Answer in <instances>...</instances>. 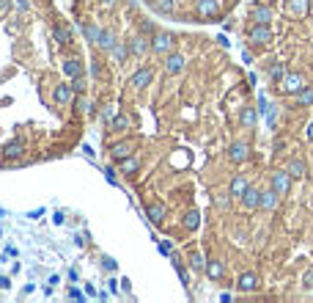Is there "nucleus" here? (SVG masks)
Instances as JSON below:
<instances>
[{"label":"nucleus","instance_id":"44","mask_svg":"<svg viewBox=\"0 0 313 303\" xmlns=\"http://www.w3.org/2000/svg\"><path fill=\"white\" fill-rule=\"evenodd\" d=\"M305 135H308V141H313V121L308 124V130H305Z\"/></svg>","mask_w":313,"mask_h":303},{"label":"nucleus","instance_id":"9","mask_svg":"<svg viewBox=\"0 0 313 303\" xmlns=\"http://www.w3.org/2000/svg\"><path fill=\"white\" fill-rule=\"evenodd\" d=\"M261 193H264L261 187H253V185H250L247 190H244V196L239 199L244 210H261Z\"/></svg>","mask_w":313,"mask_h":303},{"label":"nucleus","instance_id":"19","mask_svg":"<svg viewBox=\"0 0 313 303\" xmlns=\"http://www.w3.org/2000/svg\"><path fill=\"white\" fill-rule=\"evenodd\" d=\"M286 171H289L294 179H305V177H308V163H305L302 157H294V160H289Z\"/></svg>","mask_w":313,"mask_h":303},{"label":"nucleus","instance_id":"34","mask_svg":"<svg viewBox=\"0 0 313 303\" xmlns=\"http://www.w3.org/2000/svg\"><path fill=\"white\" fill-rule=\"evenodd\" d=\"M190 267H193L195 273L206 270V259H203V254H201V251H193V257H190Z\"/></svg>","mask_w":313,"mask_h":303},{"label":"nucleus","instance_id":"4","mask_svg":"<svg viewBox=\"0 0 313 303\" xmlns=\"http://www.w3.org/2000/svg\"><path fill=\"white\" fill-rule=\"evenodd\" d=\"M74 99H77V94H74L72 83H58L55 89H52V102H55V105H60V107L72 105Z\"/></svg>","mask_w":313,"mask_h":303},{"label":"nucleus","instance_id":"1","mask_svg":"<svg viewBox=\"0 0 313 303\" xmlns=\"http://www.w3.org/2000/svg\"><path fill=\"white\" fill-rule=\"evenodd\" d=\"M176 47V36L173 33H165V31H156L151 36V50L160 52V56H168V52H173Z\"/></svg>","mask_w":313,"mask_h":303},{"label":"nucleus","instance_id":"36","mask_svg":"<svg viewBox=\"0 0 313 303\" xmlns=\"http://www.w3.org/2000/svg\"><path fill=\"white\" fill-rule=\"evenodd\" d=\"M110 130H115V132H127V130H129V116H124V113H121V116H115L113 124H110Z\"/></svg>","mask_w":313,"mask_h":303},{"label":"nucleus","instance_id":"25","mask_svg":"<svg viewBox=\"0 0 313 303\" xmlns=\"http://www.w3.org/2000/svg\"><path fill=\"white\" fill-rule=\"evenodd\" d=\"M181 226H184L187 232H195V229L201 226V212L198 210H187L184 218H181Z\"/></svg>","mask_w":313,"mask_h":303},{"label":"nucleus","instance_id":"3","mask_svg":"<svg viewBox=\"0 0 313 303\" xmlns=\"http://www.w3.org/2000/svg\"><path fill=\"white\" fill-rule=\"evenodd\" d=\"M151 83H154V72H151V66H140V69L135 72L132 77H129V86H132L135 91H146Z\"/></svg>","mask_w":313,"mask_h":303},{"label":"nucleus","instance_id":"26","mask_svg":"<svg viewBox=\"0 0 313 303\" xmlns=\"http://www.w3.org/2000/svg\"><path fill=\"white\" fill-rule=\"evenodd\" d=\"M52 33H55V42L60 47H69L72 44V28H69V25H55V31H52Z\"/></svg>","mask_w":313,"mask_h":303},{"label":"nucleus","instance_id":"37","mask_svg":"<svg viewBox=\"0 0 313 303\" xmlns=\"http://www.w3.org/2000/svg\"><path fill=\"white\" fill-rule=\"evenodd\" d=\"M85 86H88V77H85V75L72 77V89H74V94H85Z\"/></svg>","mask_w":313,"mask_h":303},{"label":"nucleus","instance_id":"41","mask_svg":"<svg viewBox=\"0 0 313 303\" xmlns=\"http://www.w3.org/2000/svg\"><path fill=\"white\" fill-rule=\"evenodd\" d=\"M302 287H305V289H313V270H305V276H302Z\"/></svg>","mask_w":313,"mask_h":303},{"label":"nucleus","instance_id":"35","mask_svg":"<svg viewBox=\"0 0 313 303\" xmlns=\"http://www.w3.org/2000/svg\"><path fill=\"white\" fill-rule=\"evenodd\" d=\"M83 33H85V39L91 44H97V39H99V33H102V25H83Z\"/></svg>","mask_w":313,"mask_h":303},{"label":"nucleus","instance_id":"18","mask_svg":"<svg viewBox=\"0 0 313 303\" xmlns=\"http://www.w3.org/2000/svg\"><path fill=\"white\" fill-rule=\"evenodd\" d=\"M286 9H289L291 17H308L310 0H286Z\"/></svg>","mask_w":313,"mask_h":303},{"label":"nucleus","instance_id":"22","mask_svg":"<svg viewBox=\"0 0 313 303\" xmlns=\"http://www.w3.org/2000/svg\"><path fill=\"white\" fill-rule=\"evenodd\" d=\"M107 56L113 58V64H124V61L132 56V50H129V42H121V39H118V44H115L113 50L107 52Z\"/></svg>","mask_w":313,"mask_h":303},{"label":"nucleus","instance_id":"6","mask_svg":"<svg viewBox=\"0 0 313 303\" xmlns=\"http://www.w3.org/2000/svg\"><path fill=\"white\" fill-rule=\"evenodd\" d=\"M308 86V80H305V75H299V72H291V75H286L283 77V94H299Z\"/></svg>","mask_w":313,"mask_h":303},{"label":"nucleus","instance_id":"31","mask_svg":"<svg viewBox=\"0 0 313 303\" xmlns=\"http://www.w3.org/2000/svg\"><path fill=\"white\" fill-rule=\"evenodd\" d=\"M231 190H214L212 193V201H214V207H228L231 204Z\"/></svg>","mask_w":313,"mask_h":303},{"label":"nucleus","instance_id":"14","mask_svg":"<svg viewBox=\"0 0 313 303\" xmlns=\"http://www.w3.org/2000/svg\"><path fill=\"white\" fill-rule=\"evenodd\" d=\"M258 287H261V281H258L256 273H242L239 281H236V289H239V292H256Z\"/></svg>","mask_w":313,"mask_h":303},{"label":"nucleus","instance_id":"11","mask_svg":"<svg viewBox=\"0 0 313 303\" xmlns=\"http://www.w3.org/2000/svg\"><path fill=\"white\" fill-rule=\"evenodd\" d=\"M217 11H220V3H217V0H198V6H195L198 19H214Z\"/></svg>","mask_w":313,"mask_h":303},{"label":"nucleus","instance_id":"20","mask_svg":"<svg viewBox=\"0 0 313 303\" xmlns=\"http://www.w3.org/2000/svg\"><path fill=\"white\" fill-rule=\"evenodd\" d=\"M277 201H280V193H277L275 187H267V190L261 193V210L264 212H272L277 207Z\"/></svg>","mask_w":313,"mask_h":303},{"label":"nucleus","instance_id":"38","mask_svg":"<svg viewBox=\"0 0 313 303\" xmlns=\"http://www.w3.org/2000/svg\"><path fill=\"white\" fill-rule=\"evenodd\" d=\"M173 9H176L173 0H156V11H162V14H171Z\"/></svg>","mask_w":313,"mask_h":303},{"label":"nucleus","instance_id":"27","mask_svg":"<svg viewBox=\"0 0 313 303\" xmlns=\"http://www.w3.org/2000/svg\"><path fill=\"white\" fill-rule=\"evenodd\" d=\"M203 273H206L212 281H220V279H223V273H226V267H223L217 259H209V262H206V270H203Z\"/></svg>","mask_w":313,"mask_h":303},{"label":"nucleus","instance_id":"2","mask_svg":"<svg viewBox=\"0 0 313 303\" xmlns=\"http://www.w3.org/2000/svg\"><path fill=\"white\" fill-rule=\"evenodd\" d=\"M291 182H294V177H291L286 168H280V171H275L269 177V187H275L280 196H289V193H291Z\"/></svg>","mask_w":313,"mask_h":303},{"label":"nucleus","instance_id":"17","mask_svg":"<svg viewBox=\"0 0 313 303\" xmlns=\"http://www.w3.org/2000/svg\"><path fill=\"white\" fill-rule=\"evenodd\" d=\"M146 212H148V221L156 224V226H160L162 221H165V215H168V210H165V204H162V201H151V204L146 207Z\"/></svg>","mask_w":313,"mask_h":303},{"label":"nucleus","instance_id":"40","mask_svg":"<svg viewBox=\"0 0 313 303\" xmlns=\"http://www.w3.org/2000/svg\"><path fill=\"white\" fill-rule=\"evenodd\" d=\"M140 31H143V33H146V36H154V33H156V28H154V22H148V19H143V22H140Z\"/></svg>","mask_w":313,"mask_h":303},{"label":"nucleus","instance_id":"7","mask_svg":"<svg viewBox=\"0 0 313 303\" xmlns=\"http://www.w3.org/2000/svg\"><path fill=\"white\" fill-rule=\"evenodd\" d=\"M162 66H165V72H168V75H179V72H184L187 58L181 56V52H168L165 61H162Z\"/></svg>","mask_w":313,"mask_h":303},{"label":"nucleus","instance_id":"30","mask_svg":"<svg viewBox=\"0 0 313 303\" xmlns=\"http://www.w3.org/2000/svg\"><path fill=\"white\" fill-rule=\"evenodd\" d=\"M74 105H77V111L83 113V116H91V113H93V102L85 97V94H77V99H74Z\"/></svg>","mask_w":313,"mask_h":303},{"label":"nucleus","instance_id":"10","mask_svg":"<svg viewBox=\"0 0 313 303\" xmlns=\"http://www.w3.org/2000/svg\"><path fill=\"white\" fill-rule=\"evenodd\" d=\"M148 47H151V42H148V36L146 33H135L132 39H129V50H132V56H148Z\"/></svg>","mask_w":313,"mask_h":303},{"label":"nucleus","instance_id":"43","mask_svg":"<svg viewBox=\"0 0 313 303\" xmlns=\"http://www.w3.org/2000/svg\"><path fill=\"white\" fill-rule=\"evenodd\" d=\"M99 3H102V6H105V9H113V6H115V3H118V0H99Z\"/></svg>","mask_w":313,"mask_h":303},{"label":"nucleus","instance_id":"42","mask_svg":"<svg viewBox=\"0 0 313 303\" xmlns=\"http://www.w3.org/2000/svg\"><path fill=\"white\" fill-rule=\"evenodd\" d=\"M102 265H105L107 270H115V262H113L110 257H105V259H102Z\"/></svg>","mask_w":313,"mask_h":303},{"label":"nucleus","instance_id":"39","mask_svg":"<svg viewBox=\"0 0 313 303\" xmlns=\"http://www.w3.org/2000/svg\"><path fill=\"white\" fill-rule=\"evenodd\" d=\"M99 119H102V124L110 127V124H113V119H115V113L110 111V107H102V111H99Z\"/></svg>","mask_w":313,"mask_h":303},{"label":"nucleus","instance_id":"8","mask_svg":"<svg viewBox=\"0 0 313 303\" xmlns=\"http://www.w3.org/2000/svg\"><path fill=\"white\" fill-rule=\"evenodd\" d=\"M228 160H231V163H236V166H239V163H244V160H247L250 157V146L247 144H244V141H234V144H231L228 146Z\"/></svg>","mask_w":313,"mask_h":303},{"label":"nucleus","instance_id":"16","mask_svg":"<svg viewBox=\"0 0 313 303\" xmlns=\"http://www.w3.org/2000/svg\"><path fill=\"white\" fill-rule=\"evenodd\" d=\"M64 75L66 77H77V75H83V61H80L77 56H69V58H64Z\"/></svg>","mask_w":313,"mask_h":303},{"label":"nucleus","instance_id":"21","mask_svg":"<svg viewBox=\"0 0 313 303\" xmlns=\"http://www.w3.org/2000/svg\"><path fill=\"white\" fill-rule=\"evenodd\" d=\"M258 113H261V111H256V107H242L239 127H244V130H253V127L258 124Z\"/></svg>","mask_w":313,"mask_h":303},{"label":"nucleus","instance_id":"13","mask_svg":"<svg viewBox=\"0 0 313 303\" xmlns=\"http://www.w3.org/2000/svg\"><path fill=\"white\" fill-rule=\"evenodd\" d=\"M22 152H25V141L22 138H14V141H9V144L3 146V157L9 160H17V157H22Z\"/></svg>","mask_w":313,"mask_h":303},{"label":"nucleus","instance_id":"5","mask_svg":"<svg viewBox=\"0 0 313 303\" xmlns=\"http://www.w3.org/2000/svg\"><path fill=\"white\" fill-rule=\"evenodd\" d=\"M247 39L253 44H269L272 42V28L264 22H253V28L247 31Z\"/></svg>","mask_w":313,"mask_h":303},{"label":"nucleus","instance_id":"12","mask_svg":"<svg viewBox=\"0 0 313 303\" xmlns=\"http://www.w3.org/2000/svg\"><path fill=\"white\" fill-rule=\"evenodd\" d=\"M129 154H135V144L132 141H115L110 146V157L113 160H127Z\"/></svg>","mask_w":313,"mask_h":303},{"label":"nucleus","instance_id":"23","mask_svg":"<svg viewBox=\"0 0 313 303\" xmlns=\"http://www.w3.org/2000/svg\"><path fill=\"white\" fill-rule=\"evenodd\" d=\"M247 187H250L247 177H242V174H236V177L231 179L228 190H231V196H234V199H242V196H244V190H247Z\"/></svg>","mask_w":313,"mask_h":303},{"label":"nucleus","instance_id":"33","mask_svg":"<svg viewBox=\"0 0 313 303\" xmlns=\"http://www.w3.org/2000/svg\"><path fill=\"white\" fill-rule=\"evenodd\" d=\"M91 77H93V83H105L107 72L102 69V61H91Z\"/></svg>","mask_w":313,"mask_h":303},{"label":"nucleus","instance_id":"32","mask_svg":"<svg viewBox=\"0 0 313 303\" xmlns=\"http://www.w3.org/2000/svg\"><path fill=\"white\" fill-rule=\"evenodd\" d=\"M138 168H140V160L135 157V154H129L127 160H121V171H124V174H135Z\"/></svg>","mask_w":313,"mask_h":303},{"label":"nucleus","instance_id":"24","mask_svg":"<svg viewBox=\"0 0 313 303\" xmlns=\"http://www.w3.org/2000/svg\"><path fill=\"white\" fill-rule=\"evenodd\" d=\"M250 17H253V22H264V25H269L275 14H272L269 6H253V9H250Z\"/></svg>","mask_w":313,"mask_h":303},{"label":"nucleus","instance_id":"29","mask_svg":"<svg viewBox=\"0 0 313 303\" xmlns=\"http://www.w3.org/2000/svg\"><path fill=\"white\" fill-rule=\"evenodd\" d=\"M294 99H297L299 107H310L313 105V89H310V86H305L299 94H294Z\"/></svg>","mask_w":313,"mask_h":303},{"label":"nucleus","instance_id":"15","mask_svg":"<svg viewBox=\"0 0 313 303\" xmlns=\"http://www.w3.org/2000/svg\"><path fill=\"white\" fill-rule=\"evenodd\" d=\"M115 44H118V39H115V33H113L110 28H102L99 39H97V47H99V50H102V52H110Z\"/></svg>","mask_w":313,"mask_h":303},{"label":"nucleus","instance_id":"45","mask_svg":"<svg viewBox=\"0 0 313 303\" xmlns=\"http://www.w3.org/2000/svg\"><path fill=\"white\" fill-rule=\"evenodd\" d=\"M6 9H9V0H0V14H3Z\"/></svg>","mask_w":313,"mask_h":303},{"label":"nucleus","instance_id":"28","mask_svg":"<svg viewBox=\"0 0 313 303\" xmlns=\"http://www.w3.org/2000/svg\"><path fill=\"white\" fill-rule=\"evenodd\" d=\"M286 75H289V72H286V64H283V61H275V64L269 66V80H272V83H283Z\"/></svg>","mask_w":313,"mask_h":303}]
</instances>
